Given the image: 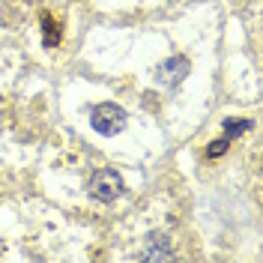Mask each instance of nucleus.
Instances as JSON below:
<instances>
[{
    "label": "nucleus",
    "instance_id": "obj_3",
    "mask_svg": "<svg viewBox=\"0 0 263 263\" xmlns=\"http://www.w3.org/2000/svg\"><path fill=\"white\" fill-rule=\"evenodd\" d=\"M189 60L180 57V54H174V57H167L162 63L156 66V81L162 84V87H177V84L185 81V75H189Z\"/></svg>",
    "mask_w": 263,
    "mask_h": 263
},
{
    "label": "nucleus",
    "instance_id": "obj_7",
    "mask_svg": "<svg viewBox=\"0 0 263 263\" xmlns=\"http://www.w3.org/2000/svg\"><path fill=\"white\" fill-rule=\"evenodd\" d=\"M228 138H221V141H213V144H210V147H206V156H210V159H215V156H224V149H228Z\"/></svg>",
    "mask_w": 263,
    "mask_h": 263
},
{
    "label": "nucleus",
    "instance_id": "obj_1",
    "mask_svg": "<svg viewBox=\"0 0 263 263\" xmlns=\"http://www.w3.org/2000/svg\"><path fill=\"white\" fill-rule=\"evenodd\" d=\"M90 123H93V129H96L99 135L114 138V135H120V132L126 129L129 117H126V111H123L120 105H114V102H102V105H96V108H93Z\"/></svg>",
    "mask_w": 263,
    "mask_h": 263
},
{
    "label": "nucleus",
    "instance_id": "obj_6",
    "mask_svg": "<svg viewBox=\"0 0 263 263\" xmlns=\"http://www.w3.org/2000/svg\"><path fill=\"white\" fill-rule=\"evenodd\" d=\"M42 27H45V45H57L60 42V27H57V21L48 15H42Z\"/></svg>",
    "mask_w": 263,
    "mask_h": 263
},
{
    "label": "nucleus",
    "instance_id": "obj_5",
    "mask_svg": "<svg viewBox=\"0 0 263 263\" xmlns=\"http://www.w3.org/2000/svg\"><path fill=\"white\" fill-rule=\"evenodd\" d=\"M248 126H251L248 120H239V117H228V120H224V138H228V141H233L236 135L248 132Z\"/></svg>",
    "mask_w": 263,
    "mask_h": 263
},
{
    "label": "nucleus",
    "instance_id": "obj_2",
    "mask_svg": "<svg viewBox=\"0 0 263 263\" xmlns=\"http://www.w3.org/2000/svg\"><path fill=\"white\" fill-rule=\"evenodd\" d=\"M123 177L117 174V171H111V167H102V171H96L93 177H90V182H87V192L96 197V200H102V203H111V200H117V197L123 195Z\"/></svg>",
    "mask_w": 263,
    "mask_h": 263
},
{
    "label": "nucleus",
    "instance_id": "obj_4",
    "mask_svg": "<svg viewBox=\"0 0 263 263\" xmlns=\"http://www.w3.org/2000/svg\"><path fill=\"white\" fill-rule=\"evenodd\" d=\"M144 257H147V260H171V257H174L171 242H167V236H164V233H149Z\"/></svg>",
    "mask_w": 263,
    "mask_h": 263
}]
</instances>
